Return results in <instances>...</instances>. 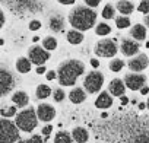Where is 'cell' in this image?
Returning a JSON list of instances; mask_svg holds the SVG:
<instances>
[{
	"instance_id": "cell-41",
	"label": "cell",
	"mask_w": 149,
	"mask_h": 143,
	"mask_svg": "<svg viewBox=\"0 0 149 143\" xmlns=\"http://www.w3.org/2000/svg\"><path fill=\"white\" fill-rule=\"evenodd\" d=\"M140 94H142V95H146V94H149V88H148V86H143V88L140 89Z\"/></svg>"
},
{
	"instance_id": "cell-42",
	"label": "cell",
	"mask_w": 149,
	"mask_h": 143,
	"mask_svg": "<svg viewBox=\"0 0 149 143\" xmlns=\"http://www.w3.org/2000/svg\"><path fill=\"white\" fill-rule=\"evenodd\" d=\"M120 98H121V104H123V105H126V104L129 102V99H127V96H124V95H123V96H120Z\"/></svg>"
},
{
	"instance_id": "cell-19",
	"label": "cell",
	"mask_w": 149,
	"mask_h": 143,
	"mask_svg": "<svg viewBox=\"0 0 149 143\" xmlns=\"http://www.w3.org/2000/svg\"><path fill=\"white\" fill-rule=\"evenodd\" d=\"M117 10L121 13V15H130L133 10H134V6L133 3L130 2V0H120V2L117 3Z\"/></svg>"
},
{
	"instance_id": "cell-39",
	"label": "cell",
	"mask_w": 149,
	"mask_h": 143,
	"mask_svg": "<svg viewBox=\"0 0 149 143\" xmlns=\"http://www.w3.org/2000/svg\"><path fill=\"white\" fill-rule=\"evenodd\" d=\"M45 70H47V69H45L44 66H38V67H37V73H38V75H44Z\"/></svg>"
},
{
	"instance_id": "cell-5",
	"label": "cell",
	"mask_w": 149,
	"mask_h": 143,
	"mask_svg": "<svg viewBox=\"0 0 149 143\" xmlns=\"http://www.w3.org/2000/svg\"><path fill=\"white\" fill-rule=\"evenodd\" d=\"M104 85V75L101 72H97V70H92L85 76L84 79V89L88 92V94H97L101 91Z\"/></svg>"
},
{
	"instance_id": "cell-4",
	"label": "cell",
	"mask_w": 149,
	"mask_h": 143,
	"mask_svg": "<svg viewBox=\"0 0 149 143\" xmlns=\"http://www.w3.org/2000/svg\"><path fill=\"white\" fill-rule=\"evenodd\" d=\"M19 140V128L8 118H0V143H15Z\"/></svg>"
},
{
	"instance_id": "cell-37",
	"label": "cell",
	"mask_w": 149,
	"mask_h": 143,
	"mask_svg": "<svg viewBox=\"0 0 149 143\" xmlns=\"http://www.w3.org/2000/svg\"><path fill=\"white\" fill-rule=\"evenodd\" d=\"M60 5H64V6H69V5H73L76 0H57Z\"/></svg>"
},
{
	"instance_id": "cell-2",
	"label": "cell",
	"mask_w": 149,
	"mask_h": 143,
	"mask_svg": "<svg viewBox=\"0 0 149 143\" xmlns=\"http://www.w3.org/2000/svg\"><path fill=\"white\" fill-rule=\"evenodd\" d=\"M69 22L76 31H88L97 24V12L88 6H78L70 12Z\"/></svg>"
},
{
	"instance_id": "cell-21",
	"label": "cell",
	"mask_w": 149,
	"mask_h": 143,
	"mask_svg": "<svg viewBox=\"0 0 149 143\" xmlns=\"http://www.w3.org/2000/svg\"><path fill=\"white\" fill-rule=\"evenodd\" d=\"M50 95H51V88H50L48 85H45V83L38 85V88H37V91H35V96H37L38 99H47Z\"/></svg>"
},
{
	"instance_id": "cell-48",
	"label": "cell",
	"mask_w": 149,
	"mask_h": 143,
	"mask_svg": "<svg viewBox=\"0 0 149 143\" xmlns=\"http://www.w3.org/2000/svg\"><path fill=\"white\" fill-rule=\"evenodd\" d=\"M146 48H149V41H148V42H146Z\"/></svg>"
},
{
	"instance_id": "cell-31",
	"label": "cell",
	"mask_w": 149,
	"mask_h": 143,
	"mask_svg": "<svg viewBox=\"0 0 149 143\" xmlns=\"http://www.w3.org/2000/svg\"><path fill=\"white\" fill-rule=\"evenodd\" d=\"M64 96H66V95H64V91H63V89H58V88H57V89L53 92V98H54L56 102H61V101L64 99Z\"/></svg>"
},
{
	"instance_id": "cell-13",
	"label": "cell",
	"mask_w": 149,
	"mask_h": 143,
	"mask_svg": "<svg viewBox=\"0 0 149 143\" xmlns=\"http://www.w3.org/2000/svg\"><path fill=\"white\" fill-rule=\"evenodd\" d=\"M111 105H113V96L107 92H101L95 99V107L100 110H108Z\"/></svg>"
},
{
	"instance_id": "cell-10",
	"label": "cell",
	"mask_w": 149,
	"mask_h": 143,
	"mask_svg": "<svg viewBox=\"0 0 149 143\" xmlns=\"http://www.w3.org/2000/svg\"><path fill=\"white\" fill-rule=\"evenodd\" d=\"M139 48H140L139 42H136L134 40H129V38H124L121 41V45H120V51L127 57H132V56L137 54Z\"/></svg>"
},
{
	"instance_id": "cell-20",
	"label": "cell",
	"mask_w": 149,
	"mask_h": 143,
	"mask_svg": "<svg viewBox=\"0 0 149 143\" xmlns=\"http://www.w3.org/2000/svg\"><path fill=\"white\" fill-rule=\"evenodd\" d=\"M66 38H67V41H69L70 44L78 45V44H81V42L84 41V34H82L81 31L73 29V31H69V32H67Z\"/></svg>"
},
{
	"instance_id": "cell-3",
	"label": "cell",
	"mask_w": 149,
	"mask_h": 143,
	"mask_svg": "<svg viewBox=\"0 0 149 143\" xmlns=\"http://www.w3.org/2000/svg\"><path fill=\"white\" fill-rule=\"evenodd\" d=\"M16 127L25 133H31L37 124H38V117L34 108H25L21 112L16 114V121H15Z\"/></svg>"
},
{
	"instance_id": "cell-15",
	"label": "cell",
	"mask_w": 149,
	"mask_h": 143,
	"mask_svg": "<svg viewBox=\"0 0 149 143\" xmlns=\"http://www.w3.org/2000/svg\"><path fill=\"white\" fill-rule=\"evenodd\" d=\"M88 137H89L88 131L85 128H82V127H76V128H73V131H72V139L74 142H78V143H86Z\"/></svg>"
},
{
	"instance_id": "cell-8",
	"label": "cell",
	"mask_w": 149,
	"mask_h": 143,
	"mask_svg": "<svg viewBox=\"0 0 149 143\" xmlns=\"http://www.w3.org/2000/svg\"><path fill=\"white\" fill-rule=\"evenodd\" d=\"M145 83H146V78L143 75H139V73H127L124 78V85L132 91L142 89L145 86Z\"/></svg>"
},
{
	"instance_id": "cell-43",
	"label": "cell",
	"mask_w": 149,
	"mask_h": 143,
	"mask_svg": "<svg viewBox=\"0 0 149 143\" xmlns=\"http://www.w3.org/2000/svg\"><path fill=\"white\" fill-rule=\"evenodd\" d=\"M145 24H146V26L149 28V13H148V15L145 16Z\"/></svg>"
},
{
	"instance_id": "cell-34",
	"label": "cell",
	"mask_w": 149,
	"mask_h": 143,
	"mask_svg": "<svg viewBox=\"0 0 149 143\" xmlns=\"http://www.w3.org/2000/svg\"><path fill=\"white\" fill-rule=\"evenodd\" d=\"M41 28V22L40 21H31V24H29V29L31 31H38Z\"/></svg>"
},
{
	"instance_id": "cell-36",
	"label": "cell",
	"mask_w": 149,
	"mask_h": 143,
	"mask_svg": "<svg viewBox=\"0 0 149 143\" xmlns=\"http://www.w3.org/2000/svg\"><path fill=\"white\" fill-rule=\"evenodd\" d=\"M51 131H53V127H51V126H45V127H42V134H44V136L48 137V136L51 134Z\"/></svg>"
},
{
	"instance_id": "cell-44",
	"label": "cell",
	"mask_w": 149,
	"mask_h": 143,
	"mask_svg": "<svg viewBox=\"0 0 149 143\" xmlns=\"http://www.w3.org/2000/svg\"><path fill=\"white\" fill-rule=\"evenodd\" d=\"M145 107H146V104H143V102H140V104H139V108H140V110H143Z\"/></svg>"
},
{
	"instance_id": "cell-25",
	"label": "cell",
	"mask_w": 149,
	"mask_h": 143,
	"mask_svg": "<svg viewBox=\"0 0 149 143\" xmlns=\"http://www.w3.org/2000/svg\"><path fill=\"white\" fill-rule=\"evenodd\" d=\"M110 32H111V26H110L108 24H105V22L98 24L97 28H95V34L100 35V37H105V35H108Z\"/></svg>"
},
{
	"instance_id": "cell-14",
	"label": "cell",
	"mask_w": 149,
	"mask_h": 143,
	"mask_svg": "<svg viewBox=\"0 0 149 143\" xmlns=\"http://www.w3.org/2000/svg\"><path fill=\"white\" fill-rule=\"evenodd\" d=\"M69 99L73 102V104H81L86 99V94L82 88H73L69 94Z\"/></svg>"
},
{
	"instance_id": "cell-28",
	"label": "cell",
	"mask_w": 149,
	"mask_h": 143,
	"mask_svg": "<svg viewBox=\"0 0 149 143\" xmlns=\"http://www.w3.org/2000/svg\"><path fill=\"white\" fill-rule=\"evenodd\" d=\"M116 25H117L118 29H126V28L130 26V19L127 16H120V18L116 19Z\"/></svg>"
},
{
	"instance_id": "cell-16",
	"label": "cell",
	"mask_w": 149,
	"mask_h": 143,
	"mask_svg": "<svg viewBox=\"0 0 149 143\" xmlns=\"http://www.w3.org/2000/svg\"><path fill=\"white\" fill-rule=\"evenodd\" d=\"M130 35H132V38H134L136 41H143V40L146 38V28H145L143 25L137 24V25H134V26L130 29Z\"/></svg>"
},
{
	"instance_id": "cell-6",
	"label": "cell",
	"mask_w": 149,
	"mask_h": 143,
	"mask_svg": "<svg viewBox=\"0 0 149 143\" xmlns=\"http://www.w3.org/2000/svg\"><path fill=\"white\" fill-rule=\"evenodd\" d=\"M117 42L114 40H110V38H104V40H100L97 44H95V54L98 57H114L117 54Z\"/></svg>"
},
{
	"instance_id": "cell-35",
	"label": "cell",
	"mask_w": 149,
	"mask_h": 143,
	"mask_svg": "<svg viewBox=\"0 0 149 143\" xmlns=\"http://www.w3.org/2000/svg\"><path fill=\"white\" fill-rule=\"evenodd\" d=\"M57 78V73L54 70H50V72H47V81H54Z\"/></svg>"
},
{
	"instance_id": "cell-23",
	"label": "cell",
	"mask_w": 149,
	"mask_h": 143,
	"mask_svg": "<svg viewBox=\"0 0 149 143\" xmlns=\"http://www.w3.org/2000/svg\"><path fill=\"white\" fill-rule=\"evenodd\" d=\"M42 48L47 51H53L57 48V40L54 37H45L42 40Z\"/></svg>"
},
{
	"instance_id": "cell-9",
	"label": "cell",
	"mask_w": 149,
	"mask_h": 143,
	"mask_svg": "<svg viewBox=\"0 0 149 143\" xmlns=\"http://www.w3.org/2000/svg\"><path fill=\"white\" fill-rule=\"evenodd\" d=\"M37 117L44 123H50L56 117V108L50 104H40L37 108Z\"/></svg>"
},
{
	"instance_id": "cell-22",
	"label": "cell",
	"mask_w": 149,
	"mask_h": 143,
	"mask_svg": "<svg viewBox=\"0 0 149 143\" xmlns=\"http://www.w3.org/2000/svg\"><path fill=\"white\" fill-rule=\"evenodd\" d=\"M63 28H64V24H63L61 16H53L50 19V29L53 32H60L63 31Z\"/></svg>"
},
{
	"instance_id": "cell-27",
	"label": "cell",
	"mask_w": 149,
	"mask_h": 143,
	"mask_svg": "<svg viewBox=\"0 0 149 143\" xmlns=\"http://www.w3.org/2000/svg\"><path fill=\"white\" fill-rule=\"evenodd\" d=\"M102 18L104 19H113L114 18V15H116V9H114V6L113 5H105L104 6V9H102Z\"/></svg>"
},
{
	"instance_id": "cell-40",
	"label": "cell",
	"mask_w": 149,
	"mask_h": 143,
	"mask_svg": "<svg viewBox=\"0 0 149 143\" xmlns=\"http://www.w3.org/2000/svg\"><path fill=\"white\" fill-rule=\"evenodd\" d=\"M91 66H92V67H95V69H97V67H98V66H100V61H98V60H97V58H91Z\"/></svg>"
},
{
	"instance_id": "cell-30",
	"label": "cell",
	"mask_w": 149,
	"mask_h": 143,
	"mask_svg": "<svg viewBox=\"0 0 149 143\" xmlns=\"http://www.w3.org/2000/svg\"><path fill=\"white\" fill-rule=\"evenodd\" d=\"M137 10L143 15H148L149 13V0H142L140 5L137 6Z\"/></svg>"
},
{
	"instance_id": "cell-1",
	"label": "cell",
	"mask_w": 149,
	"mask_h": 143,
	"mask_svg": "<svg viewBox=\"0 0 149 143\" xmlns=\"http://www.w3.org/2000/svg\"><path fill=\"white\" fill-rule=\"evenodd\" d=\"M85 73V64L81 60H66L58 66L57 78L61 86H73L76 83L78 78Z\"/></svg>"
},
{
	"instance_id": "cell-46",
	"label": "cell",
	"mask_w": 149,
	"mask_h": 143,
	"mask_svg": "<svg viewBox=\"0 0 149 143\" xmlns=\"http://www.w3.org/2000/svg\"><path fill=\"white\" fill-rule=\"evenodd\" d=\"M3 44H5V41H3V40H0V45H3Z\"/></svg>"
},
{
	"instance_id": "cell-12",
	"label": "cell",
	"mask_w": 149,
	"mask_h": 143,
	"mask_svg": "<svg viewBox=\"0 0 149 143\" xmlns=\"http://www.w3.org/2000/svg\"><path fill=\"white\" fill-rule=\"evenodd\" d=\"M108 91L111 95L114 96H123L124 95V91H126V85L121 79H113L108 85Z\"/></svg>"
},
{
	"instance_id": "cell-29",
	"label": "cell",
	"mask_w": 149,
	"mask_h": 143,
	"mask_svg": "<svg viewBox=\"0 0 149 143\" xmlns=\"http://www.w3.org/2000/svg\"><path fill=\"white\" fill-rule=\"evenodd\" d=\"M15 114H16V107H13V105L0 110V115L2 117H13Z\"/></svg>"
},
{
	"instance_id": "cell-11",
	"label": "cell",
	"mask_w": 149,
	"mask_h": 143,
	"mask_svg": "<svg viewBox=\"0 0 149 143\" xmlns=\"http://www.w3.org/2000/svg\"><path fill=\"white\" fill-rule=\"evenodd\" d=\"M148 64H149L148 56H146V54H139V56H136L134 58H132V60L129 61V69L133 70L134 73H136V72L145 70V69L148 67Z\"/></svg>"
},
{
	"instance_id": "cell-18",
	"label": "cell",
	"mask_w": 149,
	"mask_h": 143,
	"mask_svg": "<svg viewBox=\"0 0 149 143\" xmlns=\"http://www.w3.org/2000/svg\"><path fill=\"white\" fill-rule=\"evenodd\" d=\"M31 66H32V63L26 57H19L16 60V70L19 72V73H29Z\"/></svg>"
},
{
	"instance_id": "cell-32",
	"label": "cell",
	"mask_w": 149,
	"mask_h": 143,
	"mask_svg": "<svg viewBox=\"0 0 149 143\" xmlns=\"http://www.w3.org/2000/svg\"><path fill=\"white\" fill-rule=\"evenodd\" d=\"M18 143H44V140H42V137H41V136L35 134V136H32L31 139H26V140H21V142H18Z\"/></svg>"
},
{
	"instance_id": "cell-45",
	"label": "cell",
	"mask_w": 149,
	"mask_h": 143,
	"mask_svg": "<svg viewBox=\"0 0 149 143\" xmlns=\"http://www.w3.org/2000/svg\"><path fill=\"white\" fill-rule=\"evenodd\" d=\"M101 117H102V118H105V117H108V114H107V112H102V114H101Z\"/></svg>"
},
{
	"instance_id": "cell-24",
	"label": "cell",
	"mask_w": 149,
	"mask_h": 143,
	"mask_svg": "<svg viewBox=\"0 0 149 143\" xmlns=\"http://www.w3.org/2000/svg\"><path fill=\"white\" fill-rule=\"evenodd\" d=\"M72 142H73V139L66 131H58L54 136V143H72Z\"/></svg>"
},
{
	"instance_id": "cell-17",
	"label": "cell",
	"mask_w": 149,
	"mask_h": 143,
	"mask_svg": "<svg viewBox=\"0 0 149 143\" xmlns=\"http://www.w3.org/2000/svg\"><path fill=\"white\" fill-rule=\"evenodd\" d=\"M12 101H13V104L18 105V107H26L28 102H29V98H28V94H26V92L19 91V92H15V94L12 95Z\"/></svg>"
},
{
	"instance_id": "cell-33",
	"label": "cell",
	"mask_w": 149,
	"mask_h": 143,
	"mask_svg": "<svg viewBox=\"0 0 149 143\" xmlns=\"http://www.w3.org/2000/svg\"><path fill=\"white\" fill-rule=\"evenodd\" d=\"M100 3H101V0H85V5H86L88 8H91V9L100 6Z\"/></svg>"
},
{
	"instance_id": "cell-7",
	"label": "cell",
	"mask_w": 149,
	"mask_h": 143,
	"mask_svg": "<svg viewBox=\"0 0 149 143\" xmlns=\"http://www.w3.org/2000/svg\"><path fill=\"white\" fill-rule=\"evenodd\" d=\"M28 58L35 66H44V63H47L48 58H50V53L47 50H44L42 47L34 45L28 51Z\"/></svg>"
},
{
	"instance_id": "cell-47",
	"label": "cell",
	"mask_w": 149,
	"mask_h": 143,
	"mask_svg": "<svg viewBox=\"0 0 149 143\" xmlns=\"http://www.w3.org/2000/svg\"><path fill=\"white\" fill-rule=\"evenodd\" d=\"M146 107H148V110H149V99H148V102H146Z\"/></svg>"
},
{
	"instance_id": "cell-38",
	"label": "cell",
	"mask_w": 149,
	"mask_h": 143,
	"mask_svg": "<svg viewBox=\"0 0 149 143\" xmlns=\"http://www.w3.org/2000/svg\"><path fill=\"white\" fill-rule=\"evenodd\" d=\"M5 21H6V18H5V13H3V10L0 9V29L3 28V25H5Z\"/></svg>"
},
{
	"instance_id": "cell-26",
	"label": "cell",
	"mask_w": 149,
	"mask_h": 143,
	"mask_svg": "<svg viewBox=\"0 0 149 143\" xmlns=\"http://www.w3.org/2000/svg\"><path fill=\"white\" fill-rule=\"evenodd\" d=\"M110 70L111 72H114V73H117V72H120V70H123V67H124V61L121 60V58H114V60H111L110 61Z\"/></svg>"
}]
</instances>
